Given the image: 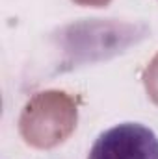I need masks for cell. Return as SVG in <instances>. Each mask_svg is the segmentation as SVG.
<instances>
[{"mask_svg": "<svg viewBox=\"0 0 158 159\" xmlns=\"http://www.w3.org/2000/svg\"><path fill=\"white\" fill-rule=\"evenodd\" d=\"M77 109L63 93H43L24 107L21 131L24 139L41 148L62 143L75 128Z\"/></svg>", "mask_w": 158, "mask_h": 159, "instance_id": "6da1fadb", "label": "cell"}, {"mask_svg": "<svg viewBox=\"0 0 158 159\" xmlns=\"http://www.w3.org/2000/svg\"><path fill=\"white\" fill-rule=\"evenodd\" d=\"M87 159H158V137L143 124L123 122L95 139Z\"/></svg>", "mask_w": 158, "mask_h": 159, "instance_id": "7a4b0ae2", "label": "cell"}, {"mask_svg": "<svg viewBox=\"0 0 158 159\" xmlns=\"http://www.w3.org/2000/svg\"><path fill=\"white\" fill-rule=\"evenodd\" d=\"M147 72H151V74H158V56L155 57V61L151 63V67L147 69ZM147 91L151 93L153 100L158 104V83H156V85H151V87H147Z\"/></svg>", "mask_w": 158, "mask_h": 159, "instance_id": "3957f363", "label": "cell"}]
</instances>
